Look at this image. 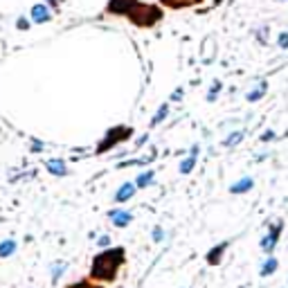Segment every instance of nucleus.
<instances>
[{"instance_id": "5701e85b", "label": "nucleus", "mask_w": 288, "mask_h": 288, "mask_svg": "<svg viewBox=\"0 0 288 288\" xmlns=\"http://www.w3.org/2000/svg\"><path fill=\"white\" fill-rule=\"evenodd\" d=\"M162 239H165V230H162V228H153V241H155V243H160Z\"/></svg>"}, {"instance_id": "ddd939ff", "label": "nucleus", "mask_w": 288, "mask_h": 288, "mask_svg": "<svg viewBox=\"0 0 288 288\" xmlns=\"http://www.w3.org/2000/svg\"><path fill=\"white\" fill-rule=\"evenodd\" d=\"M153 178H155V171L153 169L144 171V174H140L138 178H135V187H138V189H144V187L151 185V180H153Z\"/></svg>"}, {"instance_id": "f3484780", "label": "nucleus", "mask_w": 288, "mask_h": 288, "mask_svg": "<svg viewBox=\"0 0 288 288\" xmlns=\"http://www.w3.org/2000/svg\"><path fill=\"white\" fill-rule=\"evenodd\" d=\"M68 288H104V284H99V281H92L90 277H88V279L75 281V284H70Z\"/></svg>"}, {"instance_id": "b1692460", "label": "nucleus", "mask_w": 288, "mask_h": 288, "mask_svg": "<svg viewBox=\"0 0 288 288\" xmlns=\"http://www.w3.org/2000/svg\"><path fill=\"white\" fill-rule=\"evenodd\" d=\"M61 270H66V264H59V266L54 268V275H52V279H54V281L61 277Z\"/></svg>"}, {"instance_id": "2f4dec72", "label": "nucleus", "mask_w": 288, "mask_h": 288, "mask_svg": "<svg viewBox=\"0 0 288 288\" xmlns=\"http://www.w3.org/2000/svg\"><path fill=\"white\" fill-rule=\"evenodd\" d=\"M279 3H288V0H279Z\"/></svg>"}, {"instance_id": "2eb2a0df", "label": "nucleus", "mask_w": 288, "mask_h": 288, "mask_svg": "<svg viewBox=\"0 0 288 288\" xmlns=\"http://www.w3.org/2000/svg\"><path fill=\"white\" fill-rule=\"evenodd\" d=\"M167 115H169V104H162V106L158 108V113H155V117L151 119V126H158L160 122H165Z\"/></svg>"}, {"instance_id": "0eeeda50", "label": "nucleus", "mask_w": 288, "mask_h": 288, "mask_svg": "<svg viewBox=\"0 0 288 288\" xmlns=\"http://www.w3.org/2000/svg\"><path fill=\"white\" fill-rule=\"evenodd\" d=\"M108 216H111V221H113L115 228H126V225H131V221H133V214L124 212V209H113Z\"/></svg>"}, {"instance_id": "9d476101", "label": "nucleus", "mask_w": 288, "mask_h": 288, "mask_svg": "<svg viewBox=\"0 0 288 288\" xmlns=\"http://www.w3.org/2000/svg\"><path fill=\"white\" fill-rule=\"evenodd\" d=\"M254 187V180L250 176H243L239 182H234L232 187H230V194H234V196H239V194H245V191H250Z\"/></svg>"}, {"instance_id": "f8f14e48", "label": "nucleus", "mask_w": 288, "mask_h": 288, "mask_svg": "<svg viewBox=\"0 0 288 288\" xmlns=\"http://www.w3.org/2000/svg\"><path fill=\"white\" fill-rule=\"evenodd\" d=\"M277 268H279V261H277L272 254H268V259H266L264 266H261V272H259V275H261V277H270V275H275Z\"/></svg>"}, {"instance_id": "423d86ee", "label": "nucleus", "mask_w": 288, "mask_h": 288, "mask_svg": "<svg viewBox=\"0 0 288 288\" xmlns=\"http://www.w3.org/2000/svg\"><path fill=\"white\" fill-rule=\"evenodd\" d=\"M135 3H138V0H111V3H108V12L119 14V16H126Z\"/></svg>"}, {"instance_id": "bb28decb", "label": "nucleus", "mask_w": 288, "mask_h": 288, "mask_svg": "<svg viewBox=\"0 0 288 288\" xmlns=\"http://www.w3.org/2000/svg\"><path fill=\"white\" fill-rule=\"evenodd\" d=\"M272 138H275V133H272V131H270V133H264V135H261V140H264V142H268V140H272Z\"/></svg>"}, {"instance_id": "7c9ffc66", "label": "nucleus", "mask_w": 288, "mask_h": 288, "mask_svg": "<svg viewBox=\"0 0 288 288\" xmlns=\"http://www.w3.org/2000/svg\"><path fill=\"white\" fill-rule=\"evenodd\" d=\"M214 3H216V5H218V3H221V0H214Z\"/></svg>"}, {"instance_id": "dca6fc26", "label": "nucleus", "mask_w": 288, "mask_h": 288, "mask_svg": "<svg viewBox=\"0 0 288 288\" xmlns=\"http://www.w3.org/2000/svg\"><path fill=\"white\" fill-rule=\"evenodd\" d=\"M241 140H243V131H237V133H230L228 138L223 140V146H228V149H232V146H237Z\"/></svg>"}, {"instance_id": "412c9836", "label": "nucleus", "mask_w": 288, "mask_h": 288, "mask_svg": "<svg viewBox=\"0 0 288 288\" xmlns=\"http://www.w3.org/2000/svg\"><path fill=\"white\" fill-rule=\"evenodd\" d=\"M221 81H214L212 83V88H209V95H207V102H214V99L218 97V90H221Z\"/></svg>"}, {"instance_id": "cd10ccee", "label": "nucleus", "mask_w": 288, "mask_h": 288, "mask_svg": "<svg viewBox=\"0 0 288 288\" xmlns=\"http://www.w3.org/2000/svg\"><path fill=\"white\" fill-rule=\"evenodd\" d=\"M108 243H111V239H108V237H102V239H99V245H104V248H106Z\"/></svg>"}, {"instance_id": "c756f323", "label": "nucleus", "mask_w": 288, "mask_h": 288, "mask_svg": "<svg viewBox=\"0 0 288 288\" xmlns=\"http://www.w3.org/2000/svg\"><path fill=\"white\" fill-rule=\"evenodd\" d=\"M48 3H52V5H56V3H59V0H48Z\"/></svg>"}, {"instance_id": "f03ea898", "label": "nucleus", "mask_w": 288, "mask_h": 288, "mask_svg": "<svg viewBox=\"0 0 288 288\" xmlns=\"http://www.w3.org/2000/svg\"><path fill=\"white\" fill-rule=\"evenodd\" d=\"M126 16H129L131 23H135L138 27H151V25H155L158 20H162V9L155 7V5L135 3Z\"/></svg>"}, {"instance_id": "4468645a", "label": "nucleus", "mask_w": 288, "mask_h": 288, "mask_svg": "<svg viewBox=\"0 0 288 288\" xmlns=\"http://www.w3.org/2000/svg\"><path fill=\"white\" fill-rule=\"evenodd\" d=\"M45 167H48V171L54 176H66L68 174V167L63 165V160H50Z\"/></svg>"}, {"instance_id": "6e6552de", "label": "nucleus", "mask_w": 288, "mask_h": 288, "mask_svg": "<svg viewBox=\"0 0 288 288\" xmlns=\"http://www.w3.org/2000/svg\"><path fill=\"white\" fill-rule=\"evenodd\" d=\"M135 189H138V187H135L133 182H124V185L119 187L117 191H115V203H126V201H131V198H133V194H135Z\"/></svg>"}, {"instance_id": "aec40b11", "label": "nucleus", "mask_w": 288, "mask_h": 288, "mask_svg": "<svg viewBox=\"0 0 288 288\" xmlns=\"http://www.w3.org/2000/svg\"><path fill=\"white\" fill-rule=\"evenodd\" d=\"M266 88H268L266 83H259V86H257L252 92H248V102H257V99H261V97L266 95Z\"/></svg>"}, {"instance_id": "7ed1b4c3", "label": "nucleus", "mask_w": 288, "mask_h": 288, "mask_svg": "<svg viewBox=\"0 0 288 288\" xmlns=\"http://www.w3.org/2000/svg\"><path fill=\"white\" fill-rule=\"evenodd\" d=\"M131 135H133V129L131 126H115V129H108V133H106V138L99 142L97 146V153H106L108 149H113L115 144H119V142H124V140H129Z\"/></svg>"}, {"instance_id": "a878e982", "label": "nucleus", "mask_w": 288, "mask_h": 288, "mask_svg": "<svg viewBox=\"0 0 288 288\" xmlns=\"http://www.w3.org/2000/svg\"><path fill=\"white\" fill-rule=\"evenodd\" d=\"M171 99H174V102H178V99H182V88H176L174 95H171Z\"/></svg>"}, {"instance_id": "4be33fe9", "label": "nucleus", "mask_w": 288, "mask_h": 288, "mask_svg": "<svg viewBox=\"0 0 288 288\" xmlns=\"http://www.w3.org/2000/svg\"><path fill=\"white\" fill-rule=\"evenodd\" d=\"M277 45H279L281 50H288V32H281V34H279V41H277Z\"/></svg>"}, {"instance_id": "c85d7f7f", "label": "nucleus", "mask_w": 288, "mask_h": 288, "mask_svg": "<svg viewBox=\"0 0 288 288\" xmlns=\"http://www.w3.org/2000/svg\"><path fill=\"white\" fill-rule=\"evenodd\" d=\"M41 149H43L41 142H36V140H34V142H32V151H41Z\"/></svg>"}, {"instance_id": "f257e3e1", "label": "nucleus", "mask_w": 288, "mask_h": 288, "mask_svg": "<svg viewBox=\"0 0 288 288\" xmlns=\"http://www.w3.org/2000/svg\"><path fill=\"white\" fill-rule=\"evenodd\" d=\"M126 261V250L122 245L117 248H108L104 252H99L95 259H92L90 266V279L99 281V284H113L117 279V272Z\"/></svg>"}, {"instance_id": "6ab92c4d", "label": "nucleus", "mask_w": 288, "mask_h": 288, "mask_svg": "<svg viewBox=\"0 0 288 288\" xmlns=\"http://www.w3.org/2000/svg\"><path fill=\"white\" fill-rule=\"evenodd\" d=\"M16 252V241H3L0 243V257H9Z\"/></svg>"}, {"instance_id": "393cba45", "label": "nucleus", "mask_w": 288, "mask_h": 288, "mask_svg": "<svg viewBox=\"0 0 288 288\" xmlns=\"http://www.w3.org/2000/svg\"><path fill=\"white\" fill-rule=\"evenodd\" d=\"M16 27H18V29H27V27H29V23H27V18H18V23H16Z\"/></svg>"}, {"instance_id": "39448f33", "label": "nucleus", "mask_w": 288, "mask_h": 288, "mask_svg": "<svg viewBox=\"0 0 288 288\" xmlns=\"http://www.w3.org/2000/svg\"><path fill=\"white\" fill-rule=\"evenodd\" d=\"M228 245H230L228 241H221L218 245H214V248L207 252V257H205L207 266H218V264H221V261H223V252L228 250Z\"/></svg>"}, {"instance_id": "20e7f679", "label": "nucleus", "mask_w": 288, "mask_h": 288, "mask_svg": "<svg viewBox=\"0 0 288 288\" xmlns=\"http://www.w3.org/2000/svg\"><path fill=\"white\" fill-rule=\"evenodd\" d=\"M281 232H284V223H281V221H277L275 225H270L268 234H266V237L261 239V250H264L266 254H272V252H275L277 243H279Z\"/></svg>"}, {"instance_id": "a211bd4d", "label": "nucleus", "mask_w": 288, "mask_h": 288, "mask_svg": "<svg viewBox=\"0 0 288 288\" xmlns=\"http://www.w3.org/2000/svg\"><path fill=\"white\" fill-rule=\"evenodd\" d=\"M194 167H196V155H189V158H185L180 162V174H191L194 171Z\"/></svg>"}, {"instance_id": "9b49d317", "label": "nucleus", "mask_w": 288, "mask_h": 288, "mask_svg": "<svg viewBox=\"0 0 288 288\" xmlns=\"http://www.w3.org/2000/svg\"><path fill=\"white\" fill-rule=\"evenodd\" d=\"M165 7H171V9H182V7H194V5H201L205 0H160Z\"/></svg>"}, {"instance_id": "1a4fd4ad", "label": "nucleus", "mask_w": 288, "mask_h": 288, "mask_svg": "<svg viewBox=\"0 0 288 288\" xmlns=\"http://www.w3.org/2000/svg\"><path fill=\"white\" fill-rule=\"evenodd\" d=\"M32 20L34 23H48V20H52V12L43 3H39L32 7Z\"/></svg>"}]
</instances>
